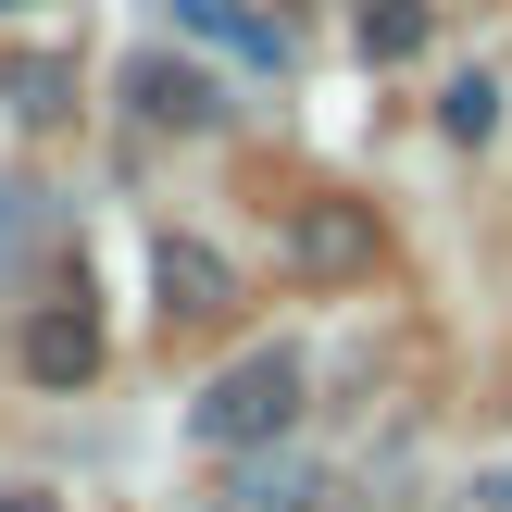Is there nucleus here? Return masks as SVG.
Listing matches in <instances>:
<instances>
[{"instance_id": "f257e3e1", "label": "nucleus", "mask_w": 512, "mask_h": 512, "mask_svg": "<svg viewBox=\"0 0 512 512\" xmlns=\"http://www.w3.org/2000/svg\"><path fill=\"white\" fill-rule=\"evenodd\" d=\"M300 388H313L300 350H238V363L188 400V438H200V450H275V438L300 425Z\"/></svg>"}, {"instance_id": "f03ea898", "label": "nucleus", "mask_w": 512, "mask_h": 512, "mask_svg": "<svg viewBox=\"0 0 512 512\" xmlns=\"http://www.w3.org/2000/svg\"><path fill=\"white\" fill-rule=\"evenodd\" d=\"M288 275L300 288H363L375 275V200H338V188L288 200Z\"/></svg>"}, {"instance_id": "7ed1b4c3", "label": "nucleus", "mask_w": 512, "mask_h": 512, "mask_svg": "<svg viewBox=\"0 0 512 512\" xmlns=\"http://www.w3.org/2000/svg\"><path fill=\"white\" fill-rule=\"evenodd\" d=\"M150 288H163V313H175V325L238 313V263H225L213 238H163V250H150Z\"/></svg>"}, {"instance_id": "20e7f679", "label": "nucleus", "mask_w": 512, "mask_h": 512, "mask_svg": "<svg viewBox=\"0 0 512 512\" xmlns=\"http://www.w3.org/2000/svg\"><path fill=\"white\" fill-rule=\"evenodd\" d=\"M25 375H38V388H88L100 375V313L88 300H50V313L25 325Z\"/></svg>"}, {"instance_id": "39448f33", "label": "nucleus", "mask_w": 512, "mask_h": 512, "mask_svg": "<svg viewBox=\"0 0 512 512\" xmlns=\"http://www.w3.org/2000/svg\"><path fill=\"white\" fill-rule=\"evenodd\" d=\"M125 100H138V125H213V113H225L213 75L175 63V50H138V63H125Z\"/></svg>"}, {"instance_id": "423d86ee", "label": "nucleus", "mask_w": 512, "mask_h": 512, "mask_svg": "<svg viewBox=\"0 0 512 512\" xmlns=\"http://www.w3.org/2000/svg\"><path fill=\"white\" fill-rule=\"evenodd\" d=\"M425 38H438V13H425V0H363V63H413Z\"/></svg>"}, {"instance_id": "0eeeda50", "label": "nucleus", "mask_w": 512, "mask_h": 512, "mask_svg": "<svg viewBox=\"0 0 512 512\" xmlns=\"http://www.w3.org/2000/svg\"><path fill=\"white\" fill-rule=\"evenodd\" d=\"M438 125H450L463 150H488V138H500V75H450V88H438Z\"/></svg>"}, {"instance_id": "6e6552de", "label": "nucleus", "mask_w": 512, "mask_h": 512, "mask_svg": "<svg viewBox=\"0 0 512 512\" xmlns=\"http://www.w3.org/2000/svg\"><path fill=\"white\" fill-rule=\"evenodd\" d=\"M0 512H63V500H50V488H0Z\"/></svg>"}, {"instance_id": "1a4fd4ad", "label": "nucleus", "mask_w": 512, "mask_h": 512, "mask_svg": "<svg viewBox=\"0 0 512 512\" xmlns=\"http://www.w3.org/2000/svg\"><path fill=\"white\" fill-rule=\"evenodd\" d=\"M0 13H25V0H0Z\"/></svg>"}]
</instances>
